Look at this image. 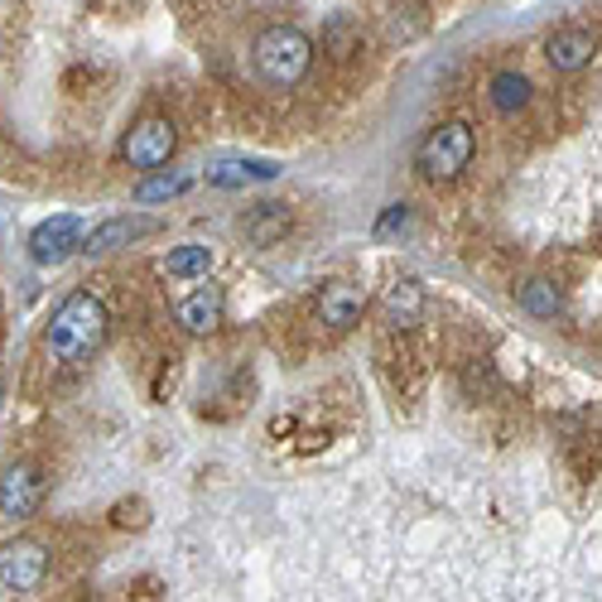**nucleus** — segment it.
<instances>
[{
  "label": "nucleus",
  "mask_w": 602,
  "mask_h": 602,
  "mask_svg": "<svg viewBox=\"0 0 602 602\" xmlns=\"http://www.w3.org/2000/svg\"><path fill=\"white\" fill-rule=\"evenodd\" d=\"M391 227H405V203H395V208H391L386 217H381V223H376V237H386Z\"/></svg>",
  "instance_id": "21"
},
{
  "label": "nucleus",
  "mask_w": 602,
  "mask_h": 602,
  "mask_svg": "<svg viewBox=\"0 0 602 602\" xmlns=\"http://www.w3.org/2000/svg\"><path fill=\"white\" fill-rule=\"evenodd\" d=\"M275 174H280V165H270V159H217L203 179L213 188H246V184H270Z\"/></svg>",
  "instance_id": "13"
},
{
  "label": "nucleus",
  "mask_w": 602,
  "mask_h": 602,
  "mask_svg": "<svg viewBox=\"0 0 602 602\" xmlns=\"http://www.w3.org/2000/svg\"><path fill=\"white\" fill-rule=\"evenodd\" d=\"M521 308L525 314H535V318H560L564 314V289L554 285V280H525L521 285Z\"/></svg>",
  "instance_id": "16"
},
{
  "label": "nucleus",
  "mask_w": 602,
  "mask_h": 602,
  "mask_svg": "<svg viewBox=\"0 0 602 602\" xmlns=\"http://www.w3.org/2000/svg\"><path fill=\"white\" fill-rule=\"evenodd\" d=\"M362 314H366V289L352 285V280H328L314 295V318L323 323V328H333V333L357 328Z\"/></svg>",
  "instance_id": "6"
},
{
  "label": "nucleus",
  "mask_w": 602,
  "mask_h": 602,
  "mask_svg": "<svg viewBox=\"0 0 602 602\" xmlns=\"http://www.w3.org/2000/svg\"><path fill=\"white\" fill-rule=\"evenodd\" d=\"M381 314H386L391 328H415L420 314H424V285L420 280H395L386 295H381Z\"/></svg>",
  "instance_id": "14"
},
{
  "label": "nucleus",
  "mask_w": 602,
  "mask_h": 602,
  "mask_svg": "<svg viewBox=\"0 0 602 602\" xmlns=\"http://www.w3.org/2000/svg\"><path fill=\"white\" fill-rule=\"evenodd\" d=\"M150 231H155V217H111V223H101L92 237H82L78 251H87V256H111V251H121V246H130V241L150 237Z\"/></svg>",
  "instance_id": "11"
},
{
  "label": "nucleus",
  "mask_w": 602,
  "mask_h": 602,
  "mask_svg": "<svg viewBox=\"0 0 602 602\" xmlns=\"http://www.w3.org/2000/svg\"><path fill=\"white\" fill-rule=\"evenodd\" d=\"M289 223H295V213H289V203H256V208L241 217V237H246V246H256V251H266V246H275V241L285 237Z\"/></svg>",
  "instance_id": "12"
},
{
  "label": "nucleus",
  "mask_w": 602,
  "mask_h": 602,
  "mask_svg": "<svg viewBox=\"0 0 602 602\" xmlns=\"http://www.w3.org/2000/svg\"><path fill=\"white\" fill-rule=\"evenodd\" d=\"M111 525H116V531H140V525H150V506H145L140 496H130V502H116V506H111Z\"/></svg>",
  "instance_id": "20"
},
{
  "label": "nucleus",
  "mask_w": 602,
  "mask_h": 602,
  "mask_svg": "<svg viewBox=\"0 0 602 602\" xmlns=\"http://www.w3.org/2000/svg\"><path fill=\"white\" fill-rule=\"evenodd\" d=\"M492 107L502 111V116L525 111V107H531V78H525V72H516V68H502V72L492 78Z\"/></svg>",
  "instance_id": "15"
},
{
  "label": "nucleus",
  "mask_w": 602,
  "mask_h": 602,
  "mask_svg": "<svg viewBox=\"0 0 602 602\" xmlns=\"http://www.w3.org/2000/svg\"><path fill=\"white\" fill-rule=\"evenodd\" d=\"M473 155H477L473 126H467V121H444V126H434L430 136L420 140L415 165H420V174L430 184H453V179H463V169L473 165Z\"/></svg>",
  "instance_id": "3"
},
{
  "label": "nucleus",
  "mask_w": 602,
  "mask_h": 602,
  "mask_svg": "<svg viewBox=\"0 0 602 602\" xmlns=\"http://www.w3.org/2000/svg\"><path fill=\"white\" fill-rule=\"evenodd\" d=\"M39 502H43L39 467L34 463H10L6 477H0V516L24 521V516H34V511H39Z\"/></svg>",
  "instance_id": "8"
},
{
  "label": "nucleus",
  "mask_w": 602,
  "mask_h": 602,
  "mask_svg": "<svg viewBox=\"0 0 602 602\" xmlns=\"http://www.w3.org/2000/svg\"><path fill=\"white\" fill-rule=\"evenodd\" d=\"M598 53V34H589V29H554V34L545 39V58L554 72H579L589 68Z\"/></svg>",
  "instance_id": "10"
},
{
  "label": "nucleus",
  "mask_w": 602,
  "mask_h": 602,
  "mask_svg": "<svg viewBox=\"0 0 602 602\" xmlns=\"http://www.w3.org/2000/svg\"><path fill=\"white\" fill-rule=\"evenodd\" d=\"M78 246H82V223L72 213H58V217H49V223L34 227L29 256H34V266H63Z\"/></svg>",
  "instance_id": "7"
},
{
  "label": "nucleus",
  "mask_w": 602,
  "mask_h": 602,
  "mask_svg": "<svg viewBox=\"0 0 602 602\" xmlns=\"http://www.w3.org/2000/svg\"><path fill=\"white\" fill-rule=\"evenodd\" d=\"M188 188V174H165V169H150V179L136 188V203H169Z\"/></svg>",
  "instance_id": "19"
},
{
  "label": "nucleus",
  "mask_w": 602,
  "mask_h": 602,
  "mask_svg": "<svg viewBox=\"0 0 602 602\" xmlns=\"http://www.w3.org/2000/svg\"><path fill=\"white\" fill-rule=\"evenodd\" d=\"M174 150H179V130H174L169 116H140L121 140V159L130 169H140V174L165 169L174 159Z\"/></svg>",
  "instance_id": "4"
},
{
  "label": "nucleus",
  "mask_w": 602,
  "mask_h": 602,
  "mask_svg": "<svg viewBox=\"0 0 602 602\" xmlns=\"http://www.w3.org/2000/svg\"><path fill=\"white\" fill-rule=\"evenodd\" d=\"M223 318H227V295L217 285H203L188 299L174 304V323H179L184 333H194V337L217 333V328H223Z\"/></svg>",
  "instance_id": "9"
},
{
  "label": "nucleus",
  "mask_w": 602,
  "mask_h": 602,
  "mask_svg": "<svg viewBox=\"0 0 602 602\" xmlns=\"http://www.w3.org/2000/svg\"><path fill=\"white\" fill-rule=\"evenodd\" d=\"M107 328H111L107 304L97 295H87V289H78V295H68L53 308L49 328H43V347H49L53 362H87L107 343Z\"/></svg>",
  "instance_id": "1"
},
{
  "label": "nucleus",
  "mask_w": 602,
  "mask_h": 602,
  "mask_svg": "<svg viewBox=\"0 0 602 602\" xmlns=\"http://www.w3.org/2000/svg\"><path fill=\"white\" fill-rule=\"evenodd\" d=\"M43 574H49V550L39 540H14L0 550V589L10 593H34Z\"/></svg>",
  "instance_id": "5"
},
{
  "label": "nucleus",
  "mask_w": 602,
  "mask_h": 602,
  "mask_svg": "<svg viewBox=\"0 0 602 602\" xmlns=\"http://www.w3.org/2000/svg\"><path fill=\"white\" fill-rule=\"evenodd\" d=\"M251 63L266 87L289 92V87H299L308 78V68H314V43H308L295 24H270V29H260L251 43Z\"/></svg>",
  "instance_id": "2"
},
{
  "label": "nucleus",
  "mask_w": 602,
  "mask_h": 602,
  "mask_svg": "<svg viewBox=\"0 0 602 602\" xmlns=\"http://www.w3.org/2000/svg\"><path fill=\"white\" fill-rule=\"evenodd\" d=\"M208 266H213L208 246H174L169 260H165V270L174 275V280H198V275H208Z\"/></svg>",
  "instance_id": "17"
},
{
  "label": "nucleus",
  "mask_w": 602,
  "mask_h": 602,
  "mask_svg": "<svg viewBox=\"0 0 602 602\" xmlns=\"http://www.w3.org/2000/svg\"><path fill=\"white\" fill-rule=\"evenodd\" d=\"M323 49H328L333 58H352L362 53V29L347 20V14H337V20H328V29H323Z\"/></svg>",
  "instance_id": "18"
}]
</instances>
